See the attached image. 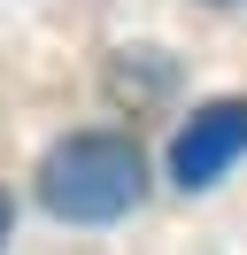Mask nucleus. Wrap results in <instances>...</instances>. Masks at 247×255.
I'll use <instances>...</instances> for the list:
<instances>
[{
    "instance_id": "nucleus-2",
    "label": "nucleus",
    "mask_w": 247,
    "mask_h": 255,
    "mask_svg": "<svg viewBox=\"0 0 247 255\" xmlns=\"http://www.w3.org/2000/svg\"><path fill=\"white\" fill-rule=\"evenodd\" d=\"M247 155V101H201L193 116L178 124V139H170V178H178L185 193L216 186V178L232 170V162Z\"/></svg>"
},
{
    "instance_id": "nucleus-1",
    "label": "nucleus",
    "mask_w": 247,
    "mask_h": 255,
    "mask_svg": "<svg viewBox=\"0 0 247 255\" xmlns=\"http://www.w3.org/2000/svg\"><path fill=\"white\" fill-rule=\"evenodd\" d=\"M147 193V162L124 131H70L39 162V201L62 224H108Z\"/></svg>"
},
{
    "instance_id": "nucleus-3",
    "label": "nucleus",
    "mask_w": 247,
    "mask_h": 255,
    "mask_svg": "<svg viewBox=\"0 0 247 255\" xmlns=\"http://www.w3.org/2000/svg\"><path fill=\"white\" fill-rule=\"evenodd\" d=\"M8 224H15V201H8V186H0V240H8Z\"/></svg>"
}]
</instances>
